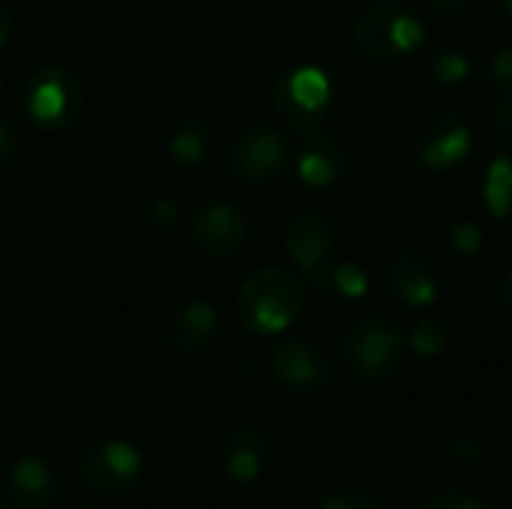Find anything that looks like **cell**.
Returning <instances> with one entry per match:
<instances>
[{
  "label": "cell",
  "mask_w": 512,
  "mask_h": 509,
  "mask_svg": "<svg viewBox=\"0 0 512 509\" xmlns=\"http://www.w3.org/2000/svg\"><path fill=\"white\" fill-rule=\"evenodd\" d=\"M444 237H447V246L456 255H474L483 246V231L474 222H450Z\"/></svg>",
  "instance_id": "cell-25"
},
{
  "label": "cell",
  "mask_w": 512,
  "mask_h": 509,
  "mask_svg": "<svg viewBox=\"0 0 512 509\" xmlns=\"http://www.w3.org/2000/svg\"><path fill=\"white\" fill-rule=\"evenodd\" d=\"M471 153V123L459 111H441L435 114L423 132L417 147V162L429 174H444L459 168Z\"/></svg>",
  "instance_id": "cell-11"
},
{
  "label": "cell",
  "mask_w": 512,
  "mask_h": 509,
  "mask_svg": "<svg viewBox=\"0 0 512 509\" xmlns=\"http://www.w3.org/2000/svg\"><path fill=\"white\" fill-rule=\"evenodd\" d=\"M144 474V456L129 441H102L81 459L78 477L84 492L99 498H120L138 486Z\"/></svg>",
  "instance_id": "cell-6"
},
{
  "label": "cell",
  "mask_w": 512,
  "mask_h": 509,
  "mask_svg": "<svg viewBox=\"0 0 512 509\" xmlns=\"http://www.w3.org/2000/svg\"><path fill=\"white\" fill-rule=\"evenodd\" d=\"M222 336V318L219 309L207 300H192L183 309H177L165 327V345L177 357H201L207 354Z\"/></svg>",
  "instance_id": "cell-13"
},
{
  "label": "cell",
  "mask_w": 512,
  "mask_h": 509,
  "mask_svg": "<svg viewBox=\"0 0 512 509\" xmlns=\"http://www.w3.org/2000/svg\"><path fill=\"white\" fill-rule=\"evenodd\" d=\"M249 237L246 213L240 204L228 198L204 201L192 216V240L195 249L210 261H231L243 252Z\"/></svg>",
  "instance_id": "cell-8"
},
{
  "label": "cell",
  "mask_w": 512,
  "mask_h": 509,
  "mask_svg": "<svg viewBox=\"0 0 512 509\" xmlns=\"http://www.w3.org/2000/svg\"><path fill=\"white\" fill-rule=\"evenodd\" d=\"M432 12L438 15H465L471 12L480 0H423Z\"/></svg>",
  "instance_id": "cell-31"
},
{
  "label": "cell",
  "mask_w": 512,
  "mask_h": 509,
  "mask_svg": "<svg viewBox=\"0 0 512 509\" xmlns=\"http://www.w3.org/2000/svg\"><path fill=\"white\" fill-rule=\"evenodd\" d=\"M354 45L375 63L408 60L423 45V21L402 0H378L357 18Z\"/></svg>",
  "instance_id": "cell-2"
},
{
  "label": "cell",
  "mask_w": 512,
  "mask_h": 509,
  "mask_svg": "<svg viewBox=\"0 0 512 509\" xmlns=\"http://www.w3.org/2000/svg\"><path fill=\"white\" fill-rule=\"evenodd\" d=\"M423 509H489V504L477 492H468V489H444V492H435L423 504Z\"/></svg>",
  "instance_id": "cell-26"
},
{
  "label": "cell",
  "mask_w": 512,
  "mask_h": 509,
  "mask_svg": "<svg viewBox=\"0 0 512 509\" xmlns=\"http://www.w3.org/2000/svg\"><path fill=\"white\" fill-rule=\"evenodd\" d=\"M387 288L390 294L408 306V309H423L438 300L441 291V264L432 252L426 249H402L387 273Z\"/></svg>",
  "instance_id": "cell-12"
},
{
  "label": "cell",
  "mask_w": 512,
  "mask_h": 509,
  "mask_svg": "<svg viewBox=\"0 0 512 509\" xmlns=\"http://www.w3.org/2000/svg\"><path fill=\"white\" fill-rule=\"evenodd\" d=\"M405 336L396 321L387 315H366L357 318L342 342V357L354 381L378 384L390 378L402 363Z\"/></svg>",
  "instance_id": "cell-3"
},
{
  "label": "cell",
  "mask_w": 512,
  "mask_h": 509,
  "mask_svg": "<svg viewBox=\"0 0 512 509\" xmlns=\"http://www.w3.org/2000/svg\"><path fill=\"white\" fill-rule=\"evenodd\" d=\"M273 381L288 393H318L330 381V357L318 342L309 339H288L276 345L270 357Z\"/></svg>",
  "instance_id": "cell-10"
},
{
  "label": "cell",
  "mask_w": 512,
  "mask_h": 509,
  "mask_svg": "<svg viewBox=\"0 0 512 509\" xmlns=\"http://www.w3.org/2000/svg\"><path fill=\"white\" fill-rule=\"evenodd\" d=\"M81 84L63 66H42L24 87V114L39 129H63L81 111Z\"/></svg>",
  "instance_id": "cell-5"
},
{
  "label": "cell",
  "mask_w": 512,
  "mask_h": 509,
  "mask_svg": "<svg viewBox=\"0 0 512 509\" xmlns=\"http://www.w3.org/2000/svg\"><path fill=\"white\" fill-rule=\"evenodd\" d=\"M366 288H369V276L357 264H333L327 270V276L321 279V285H318V291L324 297H330L333 303H342V306L363 300Z\"/></svg>",
  "instance_id": "cell-20"
},
{
  "label": "cell",
  "mask_w": 512,
  "mask_h": 509,
  "mask_svg": "<svg viewBox=\"0 0 512 509\" xmlns=\"http://www.w3.org/2000/svg\"><path fill=\"white\" fill-rule=\"evenodd\" d=\"M0 509H6V504H3V501H0Z\"/></svg>",
  "instance_id": "cell-37"
},
{
  "label": "cell",
  "mask_w": 512,
  "mask_h": 509,
  "mask_svg": "<svg viewBox=\"0 0 512 509\" xmlns=\"http://www.w3.org/2000/svg\"><path fill=\"white\" fill-rule=\"evenodd\" d=\"M468 72H471V63L456 48H435L420 60V78L435 87H453V84L465 81Z\"/></svg>",
  "instance_id": "cell-19"
},
{
  "label": "cell",
  "mask_w": 512,
  "mask_h": 509,
  "mask_svg": "<svg viewBox=\"0 0 512 509\" xmlns=\"http://www.w3.org/2000/svg\"><path fill=\"white\" fill-rule=\"evenodd\" d=\"M405 345H408L417 357L432 360V357H441V354L450 348V330H447V324H444L441 318H420V321L411 327Z\"/></svg>",
  "instance_id": "cell-21"
},
{
  "label": "cell",
  "mask_w": 512,
  "mask_h": 509,
  "mask_svg": "<svg viewBox=\"0 0 512 509\" xmlns=\"http://www.w3.org/2000/svg\"><path fill=\"white\" fill-rule=\"evenodd\" d=\"M498 306H501V312L512 318V270L501 279V285H498Z\"/></svg>",
  "instance_id": "cell-32"
},
{
  "label": "cell",
  "mask_w": 512,
  "mask_h": 509,
  "mask_svg": "<svg viewBox=\"0 0 512 509\" xmlns=\"http://www.w3.org/2000/svg\"><path fill=\"white\" fill-rule=\"evenodd\" d=\"M24 156V135L15 123H0V171H9Z\"/></svg>",
  "instance_id": "cell-29"
},
{
  "label": "cell",
  "mask_w": 512,
  "mask_h": 509,
  "mask_svg": "<svg viewBox=\"0 0 512 509\" xmlns=\"http://www.w3.org/2000/svg\"><path fill=\"white\" fill-rule=\"evenodd\" d=\"M228 165L243 183H270L288 168V141L279 129L267 123H249L234 138Z\"/></svg>",
  "instance_id": "cell-9"
},
{
  "label": "cell",
  "mask_w": 512,
  "mask_h": 509,
  "mask_svg": "<svg viewBox=\"0 0 512 509\" xmlns=\"http://www.w3.org/2000/svg\"><path fill=\"white\" fill-rule=\"evenodd\" d=\"M507 411H510V420H512V396H510V408H507Z\"/></svg>",
  "instance_id": "cell-36"
},
{
  "label": "cell",
  "mask_w": 512,
  "mask_h": 509,
  "mask_svg": "<svg viewBox=\"0 0 512 509\" xmlns=\"http://www.w3.org/2000/svg\"><path fill=\"white\" fill-rule=\"evenodd\" d=\"M270 438L255 426H237L222 441V468L234 483H255L270 468Z\"/></svg>",
  "instance_id": "cell-16"
},
{
  "label": "cell",
  "mask_w": 512,
  "mask_h": 509,
  "mask_svg": "<svg viewBox=\"0 0 512 509\" xmlns=\"http://www.w3.org/2000/svg\"><path fill=\"white\" fill-rule=\"evenodd\" d=\"M489 81L501 99H512V45H504L489 63Z\"/></svg>",
  "instance_id": "cell-30"
},
{
  "label": "cell",
  "mask_w": 512,
  "mask_h": 509,
  "mask_svg": "<svg viewBox=\"0 0 512 509\" xmlns=\"http://www.w3.org/2000/svg\"><path fill=\"white\" fill-rule=\"evenodd\" d=\"M285 252L294 261V267L312 282L315 288L333 267V249H336V228L324 210L306 207L297 210L285 225Z\"/></svg>",
  "instance_id": "cell-7"
},
{
  "label": "cell",
  "mask_w": 512,
  "mask_h": 509,
  "mask_svg": "<svg viewBox=\"0 0 512 509\" xmlns=\"http://www.w3.org/2000/svg\"><path fill=\"white\" fill-rule=\"evenodd\" d=\"M504 12H507V18L512 21V0H504Z\"/></svg>",
  "instance_id": "cell-34"
},
{
  "label": "cell",
  "mask_w": 512,
  "mask_h": 509,
  "mask_svg": "<svg viewBox=\"0 0 512 509\" xmlns=\"http://www.w3.org/2000/svg\"><path fill=\"white\" fill-rule=\"evenodd\" d=\"M273 108L297 132L321 129L333 108V84L327 72L318 66H297L279 75L273 87Z\"/></svg>",
  "instance_id": "cell-4"
},
{
  "label": "cell",
  "mask_w": 512,
  "mask_h": 509,
  "mask_svg": "<svg viewBox=\"0 0 512 509\" xmlns=\"http://www.w3.org/2000/svg\"><path fill=\"white\" fill-rule=\"evenodd\" d=\"M489 138L501 153H512V99H498L489 108Z\"/></svg>",
  "instance_id": "cell-24"
},
{
  "label": "cell",
  "mask_w": 512,
  "mask_h": 509,
  "mask_svg": "<svg viewBox=\"0 0 512 509\" xmlns=\"http://www.w3.org/2000/svg\"><path fill=\"white\" fill-rule=\"evenodd\" d=\"M510 480H512V465H510Z\"/></svg>",
  "instance_id": "cell-38"
},
{
  "label": "cell",
  "mask_w": 512,
  "mask_h": 509,
  "mask_svg": "<svg viewBox=\"0 0 512 509\" xmlns=\"http://www.w3.org/2000/svg\"><path fill=\"white\" fill-rule=\"evenodd\" d=\"M483 201L498 222L512 225V153H501L489 165L483 180Z\"/></svg>",
  "instance_id": "cell-18"
},
{
  "label": "cell",
  "mask_w": 512,
  "mask_h": 509,
  "mask_svg": "<svg viewBox=\"0 0 512 509\" xmlns=\"http://www.w3.org/2000/svg\"><path fill=\"white\" fill-rule=\"evenodd\" d=\"M177 219H180V210H177V204L168 201V198H156V201H150L147 210H144V228H147V231H156V234L171 231V228L177 225Z\"/></svg>",
  "instance_id": "cell-27"
},
{
  "label": "cell",
  "mask_w": 512,
  "mask_h": 509,
  "mask_svg": "<svg viewBox=\"0 0 512 509\" xmlns=\"http://www.w3.org/2000/svg\"><path fill=\"white\" fill-rule=\"evenodd\" d=\"M492 459H495L492 441L477 432H468L453 444V465L462 474H483V471H489Z\"/></svg>",
  "instance_id": "cell-22"
},
{
  "label": "cell",
  "mask_w": 512,
  "mask_h": 509,
  "mask_svg": "<svg viewBox=\"0 0 512 509\" xmlns=\"http://www.w3.org/2000/svg\"><path fill=\"white\" fill-rule=\"evenodd\" d=\"M75 509H99V507H93V504H81V507H75Z\"/></svg>",
  "instance_id": "cell-35"
},
{
  "label": "cell",
  "mask_w": 512,
  "mask_h": 509,
  "mask_svg": "<svg viewBox=\"0 0 512 509\" xmlns=\"http://www.w3.org/2000/svg\"><path fill=\"white\" fill-rule=\"evenodd\" d=\"M321 509H384V501L366 486H342L321 501Z\"/></svg>",
  "instance_id": "cell-23"
},
{
  "label": "cell",
  "mask_w": 512,
  "mask_h": 509,
  "mask_svg": "<svg viewBox=\"0 0 512 509\" xmlns=\"http://www.w3.org/2000/svg\"><path fill=\"white\" fill-rule=\"evenodd\" d=\"M282 489L291 498H309L318 489V474L309 465H291L282 477Z\"/></svg>",
  "instance_id": "cell-28"
},
{
  "label": "cell",
  "mask_w": 512,
  "mask_h": 509,
  "mask_svg": "<svg viewBox=\"0 0 512 509\" xmlns=\"http://www.w3.org/2000/svg\"><path fill=\"white\" fill-rule=\"evenodd\" d=\"M0 87H3V84H0Z\"/></svg>",
  "instance_id": "cell-39"
},
{
  "label": "cell",
  "mask_w": 512,
  "mask_h": 509,
  "mask_svg": "<svg viewBox=\"0 0 512 509\" xmlns=\"http://www.w3.org/2000/svg\"><path fill=\"white\" fill-rule=\"evenodd\" d=\"M3 489L15 509H54L60 501V480L42 456L15 459Z\"/></svg>",
  "instance_id": "cell-14"
},
{
  "label": "cell",
  "mask_w": 512,
  "mask_h": 509,
  "mask_svg": "<svg viewBox=\"0 0 512 509\" xmlns=\"http://www.w3.org/2000/svg\"><path fill=\"white\" fill-rule=\"evenodd\" d=\"M9 33H12V15H9V9L0 3V48L9 42Z\"/></svg>",
  "instance_id": "cell-33"
},
{
  "label": "cell",
  "mask_w": 512,
  "mask_h": 509,
  "mask_svg": "<svg viewBox=\"0 0 512 509\" xmlns=\"http://www.w3.org/2000/svg\"><path fill=\"white\" fill-rule=\"evenodd\" d=\"M303 282L276 264L255 270L237 294V315L255 336H276L288 330L303 312Z\"/></svg>",
  "instance_id": "cell-1"
},
{
  "label": "cell",
  "mask_w": 512,
  "mask_h": 509,
  "mask_svg": "<svg viewBox=\"0 0 512 509\" xmlns=\"http://www.w3.org/2000/svg\"><path fill=\"white\" fill-rule=\"evenodd\" d=\"M216 129L210 126L207 117L201 114H189L183 117L174 129H171V141H168V150L171 156L186 165V168H201L213 159L216 153Z\"/></svg>",
  "instance_id": "cell-17"
},
{
  "label": "cell",
  "mask_w": 512,
  "mask_h": 509,
  "mask_svg": "<svg viewBox=\"0 0 512 509\" xmlns=\"http://www.w3.org/2000/svg\"><path fill=\"white\" fill-rule=\"evenodd\" d=\"M348 165H351L348 150L333 132H327V129L303 132V147L297 156V174L306 186L330 189L348 174Z\"/></svg>",
  "instance_id": "cell-15"
}]
</instances>
